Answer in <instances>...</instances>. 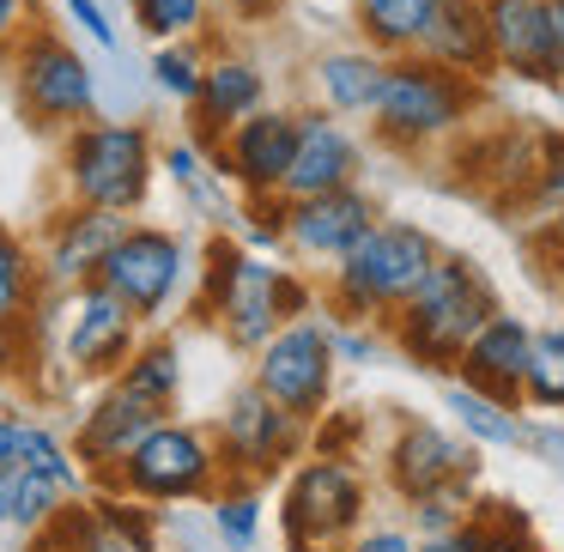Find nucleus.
<instances>
[{
	"label": "nucleus",
	"mask_w": 564,
	"mask_h": 552,
	"mask_svg": "<svg viewBox=\"0 0 564 552\" xmlns=\"http://www.w3.org/2000/svg\"><path fill=\"white\" fill-rule=\"evenodd\" d=\"M498 310L503 304H498V285L486 280V268L462 249H443L437 268L425 273V285L389 316V340L413 370H455L467 340Z\"/></svg>",
	"instance_id": "obj_1"
},
{
	"label": "nucleus",
	"mask_w": 564,
	"mask_h": 552,
	"mask_svg": "<svg viewBox=\"0 0 564 552\" xmlns=\"http://www.w3.org/2000/svg\"><path fill=\"white\" fill-rule=\"evenodd\" d=\"M437 237L406 219H377L340 261L328 268V304L346 322H389L437 268Z\"/></svg>",
	"instance_id": "obj_2"
},
{
	"label": "nucleus",
	"mask_w": 564,
	"mask_h": 552,
	"mask_svg": "<svg viewBox=\"0 0 564 552\" xmlns=\"http://www.w3.org/2000/svg\"><path fill=\"white\" fill-rule=\"evenodd\" d=\"M479 104H486V79H467L413 50V55H389L370 128H377V140H389L401 152H425L437 140L462 134Z\"/></svg>",
	"instance_id": "obj_3"
},
{
	"label": "nucleus",
	"mask_w": 564,
	"mask_h": 552,
	"mask_svg": "<svg viewBox=\"0 0 564 552\" xmlns=\"http://www.w3.org/2000/svg\"><path fill=\"white\" fill-rule=\"evenodd\" d=\"M159 176V140L147 122H79L62 134V188L79 207L140 213Z\"/></svg>",
	"instance_id": "obj_4"
},
{
	"label": "nucleus",
	"mask_w": 564,
	"mask_h": 552,
	"mask_svg": "<svg viewBox=\"0 0 564 552\" xmlns=\"http://www.w3.org/2000/svg\"><path fill=\"white\" fill-rule=\"evenodd\" d=\"M13 104L37 134H67L98 116V74L55 25L31 19L13 43Z\"/></svg>",
	"instance_id": "obj_5"
},
{
	"label": "nucleus",
	"mask_w": 564,
	"mask_h": 552,
	"mask_svg": "<svg viewBox=\"0 0 564 552\" xmlns=\"http://www.w3.org/2000/svg\"><path fill=\"white\" fill-rule=\"evenodd\" d=\"M219 479H225L219 443L200 425H188V419H164V425H152L134 443V455L104 486L140 504H195V498H213Z\"/></svg>",
	"instance_id": "obj_6"
},
{
	"label": "nucleus",
	"mask_w": 564,
	"mask_h": 552,
	"mask_svg": "<svg viewBox=\"0 0 564 552\" xmlns=\"http://www.w3.org/2000/svg\"><path fill=\"white\" fill-rule=\"evenodd\" d=\"M200 304H207V322L225 334V346L256 358L268 346V334L285 322L280 268H268L256 249L231 243V237H213L207 268H200Z\"/></svg>",
	"instance_id": "obj_7"
},
{
	"label": "nucleus",
	"mask_w": 564,
	"mask_h": 552,
	"mask_svg": "<svg viewBox=\"0 0 564 552\" xmlns=\"http://www.w3.org/2000/svg\"><path fill=\"white\" fill-rule=\"evenodd\" d=\"M285 546L292 552H340L365 528V479L346 455H310L292 467L280 498Z\"/></svg>",
	"instance_id": "obj_8"
},
{
	"label": "nucleus",
	"mask_w": 564,
	"mask_h": 552,
	"mask_svg": "<svg viewBox=\"0 0 564 552\" xmlns=\"http://www.w3.org/2000/svg\"><path fill=\"white\" fill-rule=\"evenodd\" d=\"M310 419H297L292 407H280L261 382H243L231 389L219 425H213V443H219V462H225V479H256L268 486L280 467H292L310 443Z\"/></svg>",
	"instance_id": "obj_9"
},
{
	"label": "nucleus",
	"mask_w": 564,
	"mask_h": 552,
	"mask_svg": "<svg viewBox=\"0 0 564 552\" xmlns=\"http://www.w3.org/2000/svg\"><path fill=\"white\" fill-rule=\"evenodd\" d=\"M334 370H340L334 328L322 316H292L268 334V346L256 353V377L249 382H261L280 407H292L297 419L316 425L334 401Z\"/></svg>",
	"instance_id": "obj_10"
},
{
	"label": "nucleus",
	"mask_w": 564,
	"mask_h": 552,
	"mask_svg": "<svg viewBox=\"0 0 564 552\" xmlns=\"http://www.w3.org/2000/svg\"><path fill=\"white\" fill-rule=\"evenodd\" d=\"M98 280L110 285L140 322H159L164 310L176 304L183 280H188V243L176 231H164V225H134L128 219V231L116 237V249L104 256Z\"/></svg>",
	"instance_id": "obj_11"
},
{
	"label": "nucleus",
	"mask_w": 564,
	"mask_h": 552,
	"mask_svg": "<svg viewBox=\"0 0 564 552\" xmlns=\"http://www.w3.org/2000/svg\"><path fill=\"white\" fill-rule=\"evenodd\" d=\"M62 297H67V316H62L67 370H74V377H98V382L122 377V365L134 358L147 322H140L104 280H86V285H74V292H62Z\"/></svg>",
	"instance_id": "obj_12"
},
{
	"label": "nucleus",
	"mask_w": 564,
	"mask_h": 552,
	"mask_svg": "<svg viewBox=\"0 0 564 552\" xmlns=\"http://www.w3.org/2000/svg\"><path fill=\"white\" fill-rule=\"evenodd\" d=\"M171 419V407L164 401H152V394H140V389H128L122 377H110L98 389V401L79 413V425H74V455H79V467H86L91 479H110L116 467L134 455V443L147 437L152 425H164Z\"/></svg>",
	"instance_id": "obj_13"
},
{
	"label": "nucleus",
	"mask_w": 564,
	"mask_h": 552,
	"mask_svg": "<svg viewBox=\"0 0 564 552\" xmlns=\"http://www.w3.org/2000/svg\"><path fill=\"white\" fill-rule=\"evenodd\" d=\"M292 152H297V110L261 104L256 116H243V122L213 147V159H219V176H231L249 201H273L285 188Z\"/></svg>",
	"instance_id": "obj_14"
},
{
	"label": "nucleus",
	"mask_w": 564,
	"mask_h": 552,
	"mask_svg": "<svg viewBox=\"0 0 564 552\" xmlns=\"http://www.w3.org/2000/svg\"><path fill=\"white\" fill-rule=\"evenodd\" d=\"M128 231V213H110V207H67L50 213L43 225V243H37V268H43V285L50 292H74V285L98 280L104 256L116 249V237Z\"/></svg>",
	"instance_id": "obj_15"
},
{
	"label": "nucleus",
	"mask_w": 564,
	"mask_h": 552,
	"mask_svg": "<svg viewBox=\"0 0 564 552\" xmlns=\"http://www.w3.org/2000/svg\"><path fill=\"white\" fill-rule=\"evenodd\" d=\"M377 219H382V207L358 183L334 188V195L285 201V249H292V256H304V261L334 268V261H340Z\"/></svg>",
	"instance_id": "obj_16"
},
{
	"label": "nucleus",
	"mask_w": 564,
	"mask_h": 552,
	"mask_svg": "<svg viewBox=\"0 0 564 552\" xmlns=\"http://www.w3.org/2000/svg\"><path fill=\"white\" fill-rule=\"evenodd\" d=\"M382 467H389V486L401 491V498H419V491H437V486H449V479H479V443L455 437V431H443V425H425V419H406V425L394 431Z\"/></svg>",
	"instance_id": "obj_17"
},
{
	"label": "nucleus",
	"mask_w": 564,
	"mask_h": 552,
	"mask_svg": "<svg viewBox=\"0 0 564 552\" xmlns=\"http://www.w3.org/2000/svg\"><path fill=\"white\" fill-rule=\"evenodd\" d=\"M358 134L340 122L334 110H297V152H292V171H285V201H304V195H334V188L358 183Z\"/></svg>",
	"instance_id": "obj_18"
},
{
	"label": "nucleus",
	"mask_w": 564,
	"mask_h": 552,
	"mask_svg": "<svg viewBox=\"0 0 564 552\" xmlns=\"http://www.w3.org/2000/svg\"><path fill=\"white\" fill-rule=\"evenodd\" d=\"M528 353H534V328H528L522 316H510V310H498V316H491L486 328L467 340L455 377L474 382V389H486V394H498V401H516V407H522Z\"/></svg>",
	"instance_id": "obj_19"
},
{
	"label": "nucleus",
	"mask_w": 564,
	"mask_h": 552,
	"mask_svg": "<svg viewBox=\"0 0 564 552\" xmlns=\"http://www.w3.org/2000/svg\"><path fill=\"white\" fill-rule=\"evenodd\" d=\"M268 104V74L243 55H219L207 62V79H200V98L188 104L195 110V140L200 147H219L243 116H256Z\"/></svg>",
	"instance_id": "obj_20"
},
{
	"label": "nucleus",
	"mask_w": 564,
	"mask_h": 552,
	"mask_svg": "<svg viewBox=\"0 0 564 552\" xmlns=\"http://www.w3.org/2000/svg\"><path fill=\"white\" fill-rule=\"evenodd\" d=\"M419 55L455 67L467 79H491L498 74V50H491V31H486V7L479 0H443L425 43H419Z\"/></svg>",
	"instance_id": "obj_21"
},
{
	"label": "nucleus",
	"mask_w": 564,
	"mask_h": 552,
	"mask_svg": "<svg viewBox=\"0 0 564 552\" xmlns=\"http://www.w3.org/2000/svg\"><path fill=\"white\" fill-rule=\"evenodd\" d=\"M382 67L389 55L377 50H334L322 55L310 74H316V91H322V110L334 116H370L377 110V91H382Z\"/></svg>",
	"instance_id": "obj_22"
},
{
	"label": "nucleus",
	"mask_w": 564,
	"mask_h": 552,
	"mask_svg": "<svg viewBox=\"0 0 564 552\" xmlns=\"http://www.w3.org/2000/svg\"><path fill=\"white\" fill-rule=\"evenodd\" d=\"M486 31L498 50V74L534 79L540 74V31H546V0H479Z\"/></svg>",
	"instance_id": "obj_23"
},
{
	"label": "nucleus",
	"mask_w": 564,
	"mask_h": 552,
	"mask_svg": "<svg viewBox=\"0 0 564 552\" xmlns=\"http://www.w3.org/2000/svg\"><path fill=\"white\" fill-rule=\"evenodd\" d=\"M443 0H352V25L365 37V50L377 55H413L425 43L431 19Z\"/></svg>",
	"instance_id": "obj_24"
},
{
	"label": "nucleus",
	"mask_w": 564,
	"mask_h": 552,
	"mask_svg": "<svg viewBox=\"0 0 564 552\" xmlns=\"http://www.w3.org/2000/svg\"><path fill=\"white\" fill-rule=\"evenodd\" d=\"M443 407H449V419L462 425V437L491 443V450H516V443L528 437L522 407H516V401H498V394L474 389V382H462V377L443 382Z\"/></svg>",
	"instance_id": "obj_25"
},
{
	"label": "nucleus",
	"mask_w": 564,
	"mask_h": 552,
	"mask_svg": "<svg viewBox=\"0 0 564 552\" xmlns=\"http://www.w3.org/2000/svg\"><path fill=\"white\" fill-rule=\"evenodd\" d=\"M43 297H50V285H43L37 249L13 225H0V328H25L43 310Z\"/></svg>",
	"instance_id": "obj_26"
},
{
	"label": "nucleus",
	"mask_w": 564,
	"mask_h": 552,
	"mask_svg": "<svg viewBox=\"0 0 564 552\" xmlns=\"http://www.w3.org/2000/svg\"><path fill=\"white\" fill-rule=\"evenodd\" d=\"M62 504H67V491L55 486L50 474H37V467H25V462L0 467V528L37 534V528H50L55 516H62Z\"/></svg>",
	"instance_id": "obj_27"
},
{
	"label": "nucleus",
	"mask_w": 564,
	"mask_h": 552,
	"mask_svg": "<svg viewBox=\"0 0 564 552\" xmlns=\"http://www.w3.org/2000/svg\"><path fill=\"white\" fill-rule=\"evenodd\" d=\"M79 552H152V522L140 510V498H122L104 504L98 516L79 522Z\"/></svg>",
	"instance_id": "obj_28"
},
{
	"label": "nucleus",
	"mask_w": 564,
	"mask_h": 552,
	"mask_svg": "<svg viewBox=\"0 0 564 552\" xmlns=\"http://www.w3.org/2000/svg\"><path fill=\"white\" fill-rule=\"evenodd\" d=\"M522 407L564 413V328H534V353H528V377H522Z\"/></svg>",
	"instance_id": "obj_29"
},
{
	"label": "nucleus",
	"mask_w": 564,
	"mask_h": 552,
	"mask_svg": "<svg viewBox=\"0 0 564 552\" xmlns=\"http://www.w3.org/2000/svg\"><path fill=\"white\" fill-rule=\"evenodd\" d=\"M122 382L164 407H176V394H183V353H176V340H140L134 358L122 365Z\"/></svg>",
	"instance_id": "obj_30"
},
{
	"label": "nucleus",
	"mask_w": 564,
	"mask_h": 552,
	"mask_svg": "<svg viewBox=\"0 0 564 552\" xmlns=\"http://www.w3.org/2000/svg\"><path fill=\"white\" fill-rule=\"evenodd\" d=\"M213 528H219L225 546L249 552L261 534V486L256 479H225L219 491H213Z\"/></svg>",
	"instance_id": "obj_31"
},
{
	"label": "nucleus",
	"mask_w": 564,
	"mask_h": 552,
	"mask_svg": "<svg viewBox=\"0 0 564 552\" xmlns=\"http://www.w3.org/2000/svg\"><path fill=\"white\" fill-rule=\"evenodd\" d=\"M128 13H134V25L147 31L152 43H183L207 25L213 0H128Z\"/></svg>",
	"instance_id": "obj_32"
},
{
	"label": "nucleus",
	"mask_w": 564,
	"mask_h": 552,
	"mask_svg": "<svg viewBox=\"0 0 564 552\" xmlns=\"http://www.w3.org/2000/svg\"><path fill=\"white\" fill-rule=\"evenodd\" d=\"M200 79H207V55L195 50V37L183 43H159L152 50V86L176 104H195L200 98Z\"/></svg>",
	"instance_id": "obj_33"
},
{
	"label": "nucleus",
	"mask_w": 564,
	"mask_h": 552,
	"mask_svg": "<svg viewBox=\"0 0 564 552\" xmlns=\"http://www.w3.org/2000/svg\"><path fill=\"white\" fill-rule=\"evenodd\" d=\"M474 486H479V479H449V486H437V491H419V498H406V504H413L419 540H425V534H455V528L474 516Z\"/></svg>",
	"instance_id": "obj_34"
},
{
	"label": "nucleus",
	"mask_w": 564,
	"mask_h": 552,
	"mask_svg": "<svg viewBox=\"0 0 564 552\" xmlns=\"http://www.w3.org/2000/svg\"><path fill=\"white\" fill-rule=\"evenodd\" d=\"M479 516H486V540H479V552H546L516 504H486Z\"/></svg>",
	"instance_id": "obj_35"
},
{
	"label": "nucleus",
	"mask_w": 564,
	"mask_h": 552,
	"mask_svg": "<svg viewBox=\"0 0 564 552\" xmlns=\"http://www.w3.org/2000/svg\"><path fill=\"white\" fill-rule=\"evenodd\" d=\"M528 195H534V207L546 213V219L564 207V134H540V159H534V183H528Z\"/></svg>",
	"instance_id": "obj_36"
},
{
	"label": "nucleus",
	"mask_w": 564,
	"mask_h": 552,
	"mask_svg": "<svg viewBox=\"0 0 564 552\" xmlns=\"http://www.w3.org/2000/svg\"><path fill=\"white\" fill-rule=\"evenodd\" d=\"M534 86H564V0H546V31H540V74Z\"/></svg>",
	"instance_id": "obj_37"
},
{
	"label": "nucleus",
	"mask_w": 564,
	"mask_h": 552,
	"mask_svg": "<svg viewBox=\"0 0 564 552\" xmlns=\"http://www.w3.org/2000/svg\"><path fill=\"white\" fill-rule=\"evenodd\" d=\"M334 353H340V365H377V353H382L377 322H346V328H334Z\"/></svg>",
	"instance_id": "obj_38"
},
{
	"label": "nucleus",
	"mask_w": 564,
	"mask_h": 552,
	"mask_svg": "<svg viewBox=\"0 0 564 552\" xmlns=\"http://www.w3.org/2000/svg\"><path fill=\"white\" fill-rule=\"evenodd\" d=\"M340 552H419V534H406V528H358Z\"/></svg>",
	"instance_id": "obj_39"
},
{
	"label": "nucleus",
	"mask_w": 564,
	"mask_h": 552,
	"mask_svg": "<svg viewBox=\"0 0 564 552\" xmlns=\"http://www.w3.org/2000/svg\"><path fill=\"white\" fill-rule=\"evenodd\" d=\"M67 19H74L98 50H116V25H110V13H104L98 0H67Z\"/></svg>",
	"instance_id": "obj_40"
},
{
	"label": "nucleus",
	"mask_w": 564,
	"mask_h": 552,
	"mask_svg": "<svg viewBox=\"0 0 564 552\" xmlns=\"http://www.w3.org/2000/svg\"><path fill=\"white\" fill-rule=\"evenodd\" d=\"M159 171L171 176L176 188H195V183H200V147H188V140L164 147V152H159Z\"/></svg>",
	"instance_id": "obj_41"
},
{
	"label": "nucleus",
	"mask_w": 564,
	"mask_h": 552,
	"mask_svg": "<svg viewBox=\"0 0 564 552\" xmlns=\"http://www.w3.org/2000/svg\"><path fill=\"white\" fill-rule=\"evenodd\" d=\"M479 540H486V516H467L455 534H425L419 552H479Z\"/></svg>",
	"instance_id": "obj_42"
},
{
	"label": "nucleus",
	"mask_w": 564,
	"mask_h": 552,
	"mask_svg": "<svg viewBox=\"0 0 564 552\" xmlns=\"http://www.w3.org/2000/svg\"><path fill=\"white\" fill-rule=\"evenodd\" d=\"M31 19H37V0H0V55L25 37Z\"/></svg>",
	"instance_id": "obj_43"
},
{
	"label": "nucleus",
	"mask_w": 564,
	"mask_h": 552,
	"mask_svg": "<svg viewBox=\"0 0 564 552\" xmlns=\"http://www.w3.org/2000/svg\"><path fill=\"white\" fill-rule=\"evenodd\" d=\"M522 443H528V450H534L546 467H558V474H564V431H558V425H528Z\"/></svg>",
	"instance_id": "obj_44"
},
{
	"label": "nucleus",
	"mask_w": 564,
	"mask_h": 552,
	"mask_svg": "<svg viewBox=\"0 0 564 552\" xmlns=\"http://www.w3.org/2000/svg\"><path fill=\"white\" fill-rule=\"evenodd\" d=\"M534 249H540V261H546L552 273H564V207L552 213L546 225H540V237H534Z\"/></svg>",
	"instance_id": "obj_45"
},
{
	"label": "nucleus",
	"mask_w": 564,
	"mask_h": 552,
	"mask_svg": "<svg viewBox=\"0 0 564 552\" xmlns=\"http://www.w3.org/2000/svg\"><path fill=\"white\" fill-rule=\"evenodd\" d=\"M280 310H285V322H292V316H310V285L292 280L285 268H280Z\"/></svg>",
	"instance_id": "obj_46"
},
{
	"label": "nucleus",
	"mask_w": 564,
	"mask_h": 552,
	"mask_svg": "<svg viewBox=\"0 0 564 552\" xmlns=\"http://www.w3.org/2000/svg\"><path fill=\"white\" fill-rule=\"evenodd\" d=\"M19 431H25V413H0V467L19 462Z\"/></svg>",
	"instance_id": "obj_47"
}]
</instances>
